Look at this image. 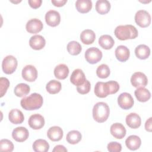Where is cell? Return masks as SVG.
<instances>
[{
  "instance_id": "6da1fadb",
  "label": "cell",
  "mask_w": 152,
  "mask_h": 152,
  "mask_svg": "<svg viewBox=\"0 0 152 152\" xmlns=\"http://www.w3.org/2000/svg\"><path fill=\"white\" fill-rule=\"evenodd\" d=\"M42 96L38 93H34L21 100V107L26 110H33L40 108L43 104Z\"/></svg>"
},
{
  "instance_id": "7a4b0ae2",
  "label": "cell",
  "mask_w": 152,
  "mask_h": 152,
  "mask_svg": "<svg viewBox=\"0 0 152 152\" xmlns=\"http://www.w3.org/2000/svg\"><path fill=\"white\" fill-rule=\"evenodd\" d=\"M115 36L121 40L135 39L138 34V32L135 27L131 24L118 26L114 31Z\"/></svg>"
},
{
  "instance_id": "3957f363",
  "label": "cell",
  "mask_w": 152,
  "mask_h": 152,
  "mask_svg": "<svg viewBox=\"0 0 152 152\" xmlns=\"http://www.w3.org/2000/svg\"><path fill=\"white\" fill-rule=\"evenodd\" d=\"M110 114L109 107L106 103L98 102L93 108V119L99 123L105 122Z\"/></svg>"
},
{
  "instance_id": "277c9868",
  "label": "cell",
  "mask_w": 152,
  "mask_h": 152,
  "mask_svg": "<svg viewBox=\"0 0 152 152\" xmlns=\"http://www.w3.org/2000/svg\"><path fill=\"white\" fill-rule=\"evenodd\" d=\"M17 60L14 56L8 55L2 61V68L5 74H11L17 69Z\"/></svg>"
},
{
  "instance_id": "5b68a950",
  "label": "cell",
  "mask_w": 152,
  "mask_h": 152,
  "mask_svg": "<svg viewBox=\"0 0 152 152\" xmlns=\"http://www.w3.org/2000/svg\"><path fill=\"white\" fill-rule=\"evenodd\" d=\"M84 56L87 62L91 64H94L101 60L102 52L99 49L91 47L86 50Z\"/></svg>"
},
{
  "instance_id": "8992f818",
  "label": "cell",
  "mask_w": 152,
  "mask_h": 152,
  "mask_svg": "<svg viewBox=\"0 0 152 152\" xmlns=\"http://www.w3.org/2000/svg\"><path fill=\"white\" fill-rule=\"evenodd\" d=\"M135 21L141 27H147L151 23V16L148 12L141 10L138 11L135 15Z\"/></svg>"
},
{
  "instance_id": "52a82bcc",
  "label": "cell",
  "mask_w": 152,
  "mask_h": 152,
  "mask_svg": "<svg viewBox=\"0 0 152 152\" xmlns=\"http://www.w3.org/2000/svg\"><path fill=\"white\" fill-rule=\"evenodd\" d=\"M131 83L134 87H144L147 85L148 79L144 73L136 72L131 76Z\"/></svg>"
},
{
  "instance_id": "ba28073f",
  "label": "cell",
  "mask_w": 152,
  "mask_h": 152,
  "mask_svg": "<svg viewBox=\"0 0 152 152\" xmlns=\"http://www.w3.org/2000/svg\"><path fill=\"white\" fill-rule=\"evenodd\" d=\"M119 106L123 109L127 110L131 109L134 103L132 96L128 93H122L118 97Z\"/></svg>"
},
{
  "instance_id": "9c48e42d",
  "label": "cell",
  "mask_w": 152,
  "mask_h": 152,
  "mask_svg": "<svg viewBox=\"0 0 152 152\" xmlns=\"http://www.w3.org/2000/svg\"><path fill=\"white\" fill-rule=\"evenodd\" d=\"M22 77L27 81H34L37 77V71L36 68L31 65H26L22 69Z\"/></svg>"
},
{
  "instance_id": "30bf717a",
  "label": "cell",
  "mask_w": 152,
  "mask_h": 152,
  "mask_svg": "<svg viewBox=\"0 0 152 152\" xmlns=\"http://www.w3.org/2000/svg\"><path fill=\"white\" fill-rule=\"evenodd\" d=\"M45 21L48 25L51 27H56L60 23V14L55 10H49L45 14Z\"/></svg>"
},
{
  "instance_id": "8fae6325",
  "label": "cell",
  "mask_w": 152,
  "mask_h": 152,
  "mask_svg": "<svg viewBox=\"0 0 152 152\" xmlns=\"http://www.w3.org/2000/svg\"><path fill=\"white\" fill-rule=\"evenodd\" d=\"M29 136V132L27 128L23 126H19L14 128L12 132V137L17 142H24Z\"/></svg>"
},
{
  "instance_id": "7c38bea8",
  "label": "cell",
  "mask_w": 152,
  "mask_h": 152,
  "mask_svg": "<svg viewBox=\"0 0 152 152\" xmlns=\"http://www.w3.org/2000/svg\"><path fill=\"white\" fill-rule=\"evenodd\" d=\"M43 27L42 22L37 18H32L28 20L26 24V30L31 34L37 33L40 32Z\"/></svg>"
},
{
  "instance_id": "4fadbf2b",
  "label": "cell",
  "mask_w": 152,
  "mask_h": 152,
  "mask_svg": "<svg viewBox=\"0 0 152 152\" xmlns=\"http://www.w3.org/2000/svg\"><path fill=\"white\" fill-rule=\"evenodd\" d=\"M28 123L31 128L33 129H40L45 125V119L40 114H33L30 116Z\"/></svg>"
},
{
  "instance_id": "5bb4252c",
  "label": "cell",
  "mask_w": 152,
  "mask_h": 152,
  "mask_svg": "<svg viewBox=\"0 0 152 152\" xmlns=\"http://www.w3.org/2000/svg\"><path fill=\"white\" fill-rule=\"evenodd\" d=\"M86 80L85 74L81 69H74L70 77V81L72 84L76 86L83 84Z\"/></svg>"
},
{
  "instance_id": "9a60e30c",
  "label": "cell",
  "mask_w": 152,
  "mask_h": 152,
  "mask_svg": "<svg viewBox=\"0 0 152 152\" xmlns=\"http://www.w3.org/2000/svg\"><path fill=\"white\" fill-rule=\"evenodd\" d=\"M110 131L111 134L117 139H122L126 135V129L121 123H115L110 126Z\"/></svg>"
},
{
  "instance_id": "2e32d148",
  "label": "cell",
  "mask_w": 152,
  "mask_h": 152,
  "mask_svg": "<svg viewBox=\"0 0 152 152\" xmlns=\"http://www.w3.org/2000/svg\"><path fill=\"white\" fill-rule=\"evenodd\" d=\"M45 45L46 40L41 35H34L31 37L29 40L30 46L34 50H40L45 47Z\"/></svg>"
},
{
  "instance_id": "e0dca14e",
  "label": "cell",
  "mask_w": 152,
  "mask_h": 152,
  "mask_svg": "<svg viewBox=\"0 0 152 152\" xmlns=\"http://www.w3.org/2000/svg\"><path fill=\"white\" fill-rule=\"evenodd\" d=\"M64 132L62 128L58 126L50 127L48 132L47 136L49 139L52 141H58L63 137Z\"/></svg>"
},
{
  "instance_id": "ac0fdd59",
  "label": "cell",
  "mask_w": 152,
  "mask_h": 152,
  "mask_svg": "<svg viewBox=\"0 0 152 152\" xmlns=\"http://www.w3.org/2000/svg\"><path fill=\"white\" fill-rule=\"evenodd\" d=\"M94 93L97 97L100 98H104L110 94L109 87L106 82H97L94 87Z\"/></svg>"
},
{
  "instance_id": "d6986e66",
  "label": "cell",
  "mask_w": 152,
  "mask_h": 152,
  "mask_svg": "<svg viewBox=\"0 0 152 152\" xmlns=\"http://www.w3.org/2000/svg\"><path fill=\"white\" fill-rule=\"evenodd\" d=\"M126 125L132 129L139 128L141 124L140 116L136 113H131L126 116L125 119Z\"/></svg>"
},
{
  "instance_id": "ffe728a7",
  "label": "cell",
  "mask_w": 152,
  "mask_h": 152,
  "mask_svg": "<svg viewBox=\"0 0 152 152\" xmlns=\"http://www.w3.org/2000/svg\"><path fill=\"white\" fill-rule=\"evenodd\" d=\"M115 56L116 59L120 62L126 61L130 55V52L129 49L124 45L118 46L115 49Z\"/></svg>"
},
{
  "instance_id": "44dd1931",
  "label": "cell",
  "mask_w": 152,
  "mask_h": 152,
  "mask_svg": "<svg viewBox=\"0 0 152 152\" xmlns=\"http://www.w3.org/2000/svg\"><path fill=\"white\" fill-rule=\"evenodd\" d=\"M10 121L14 124H20L24 120V116L23 112L17 109H12L8 114Z\"/></svg>"
},
{
  "instance_id": "7402d4cb",
  "label": "cell",
  "mask_w": 152,
  "mask_h": 152,
  "mask_svg": "<svg viewBox=\"0 0 152 152\" xmlns=\"http://www.w3.org/2000/svg\"><path fill=\"white\" fill-rule=\"evenodd\" d=\"M125 144L129 150H136L140 148L141 144V141L138 136L132 135L126 139Z\"/></svg>"
},
{
  "instance_id": "603a6c76",
  "label": "cell",
  "mask_w": 152,
  "mask_h": 152,
  "mask_svg": "<svg viewBox=\"0 0 152 152\" xmlns=\"http://www.w3.org/2000/svg\"><path fill=\"white\" fill-rule=\"evenodd\" d=\"M69 74V68L66 65L60 64L54 69V75L59 80L65 79Z\"/></svg>"
},
{
  "instance_id": "cb8c5ba5",
  "label": "cell",
  "mask_w": 152,
  "mask_h": 152,
  "mask_svg": "<svg viewBox=\"0 0 152 152\" xmlns=\"http://www.w3.org/2000/svg\"><path fill=\"white\" fill-rule=\"evenodd\" d=\"M96 39L94 32L90 29L83 30L80 34V40L85 45H90L93 43Z\"/></svg>"
},
{
  "instance_id": "d4e9b609",
  "label": "cell",
  "mask_w": 152,
  "mask_h": 152,
  "mask_svg": "<svg viewBox=\"0 0 152 152\" xmlns=\"http://www.w3.org/2000/svg\"><path fill=\"white\" fill-rule=\"evenodd\" d=\"M137 100L141 102H145L151 97V93L149 90L144 87H138L134 92Z\"/></svg>"
},
{
  "instance_id": "484cf974",
  "label": "cell",
  "mask_w": 152,
  "mask_h": 152,
  "mask_svg": "<svg viewBox=\"0 0 152 152\" xmlns=\"http://www.w3.org/2000/svg\"><path fill=\"white\" fill-rule=\"evenodd\" d=\"M75 7L80 13H87L92 8V2L90 0H77Z\"/></svg>"
},
{
  "instance_id": "4316f807",
  "label": "cell",
  "mask_w": 152,
  "mask_h": 152,
  "mask_svg": "<svg viewBox=\"0 0 152 152\" xmlns=\"http://www.w3.org/2000/svg\"><path fill=\"white\" fill-rule=\"evenodd\" d=\"M99 45L104 49H110L115 44V41L112 36L108 34H104L99 39Z\"/></svg>"
},
{
  "instance_id": "83f0119b",
  "label": "cell",
  "mask_w": 152,
  "mask_h": 152,
  "mask_svg": "<svg viewBox=\"0 0 152 152\" xmlns=\"http://www.w3.org/2000/svg\"><path fill=\"white\" fill-rule=\"evenodd\" d=\"M135 54L140 59H145L150 55V49L145 45H140L135 48Z\"/></svg>"
},
{
  "instance_id": "f1b7e54d",
  "label": "cell",
  "mask_w": 152,
  "mask_h": 152,
  "mask_svg": "<svg viewBox=\"0 0 152 152\" xmlns=\"http://www.w3.org/2000/svg\"><path fill=\"white\" fill-rule=\"evenodd\" d=\"M33 149L36 152H47L49 149V144L45 140L38 139L33 142Z\"/></svg>"
},
{
  "instance_id": "f546056e",
  "label": "cell",
  "mask_w": 152,
  "mask_h": 152,
  "mask_svg": "<svg viewBox=\"0 0 152 152\" xmlns=\"http://www.w3.org/2000/svg\"><path fill=\"white\" fill-rule=\"evenodd\" d=\"M110 9V4L107 0H98L96 3L97 12L102 15L107 14Z\"/></svg>"
},
{
  "instance_id": "4dcf8cb0",
  "label": "cell",
  "mask_w": 152,
  "mask_h": 152,
  "mask_svg": "<svg viewBox=\"0 0 152 152\" xmlns=\"http://www.w3.org/2000/svg\"><path fill=\"white\" fill-rule=\"evenodd\" d=\"M61 83L59 81L55 80H50L47 83L46 86V89L47 91L51 94L58 93L61 91Z\"/></svg>"
},
{
  "instance_id": "1f68e13d",
  "label": "cell",
  "mask_w": 152,
  "mask_h": 152,
  "mask_svg": "<svg viewBox=\"0 0 152 152\" xmlns=\"http://www.w3.org/2000/svg\"><path fill=\"white\" fill-rule=\"evenodd\" d=\"M30 88L28 85L25 83L18 84L14 88V94L17 97H21L28 94Z\"/></svg>"
},
{
  "instance_id": "d6a6232c",
  "label": "cell",
  "mask_w": 152,
  "mask_h": 152,
  "mask_svg": "<svg viewBox=\"0 0 152 152\" xmlns=\"http://www.w3.org/2000/svg\"><path fill=\"white\" fill-rule=\"evenodd\" d=\"M81 134L78 131L72 130L67 134L66 140L71 144H76L81 141Z\"/></svg>"
},
{
  "instance_id": "836d02e7",
  "label": "cell",
  "mask_w": 152,
  "mask_h": 152,
  "mask_svg": "<svg viewBox=\"0 0 152 152\" xmlns=\"http://www.w3.org/2000/svg\"><path fill=\"white\" fill-rule=\"evenodd\" d=\"M81 45L76 41L69 42L67 45V50L71 55H77L81 52Z\"/></svg>"
},
{
  "instance_id": "e575fe53",
  "label": "cell",
  "mask_w": 152,
  "mask_h": 152,
  "mask_svg": "<svg viewBox=\"0 0 152 152\" xmlns=\"http://www.w3.org/2000/svg\"><path fill=\"white\" fill-rule=\"evenodd\" d=\"M109 67L106 64H102L99 65L96 69V74L100 78H106L110 75Z\"/></svg>"
},
{
  "instance_id": "d590c367",
  "label": "cell",
  "mask_w": 152,
  "mask_h": 152,
  "mask_svg": "<svg viewBox=\"0 0 152 152\" xmlns=\"http://www.w3.org/2000/svg\"><path fill=\"white\" fill-rule=\"evenodd\" d=\"M12 142L7 139H2L0 141V151L11 152L14 150Z\"/></svg>"
},
{
  "instance_id": "8d00e7d4",
  "label": "cell",
  "mask_w": 152,
  "mask_h": 152,
  "mask_svg": "<svg viewBox=\"0 0 152 152\" xmlns=\"http://www.w3.org/2000/svg\"><path fill=\"white\" fill-rule=\"evenodd\" d=\"M10 86V81L5 77H1L0 78V90H1V96L2 97L6 93L8 88Z\"/></svg>"
},
{
  "instance_id": "74e56055",
  "label": "cell",
  "mask_w": 152,
  "mask_h": 152,
  "mask_svg": "<svg viewBox=\"0 0 152 152\" xmlns=\"http://www.w3.org/2000/svg\"><path fill=\"white\" fill-rule=\"evenodd\" d=\"M90 88H91L90 83L87 80H86L85 83L83 84L77 86V91L81 94H85L88 93L90 90Z\"/></svg>"
},
{
  "instance_id": "f35d334b",
  "label": "cell",
  "mask_w": 152,
  "mask_h": 152,
  "mask_svg": "<svg viewBox=\"0 0 152 152\" xmlns=\"http://www.w3.org/2000/svg\"><path fill=\"white\" fill-rule=\"evenodd\" d=\"M107 150L110 152H120L122 150V145L120 143L115 141L109 142L107 146Z\"/></svg>"
},
{
  "instance_id": "ab89813d",
  "label": "cell",
  "mask_w": 152,
  "mask_h": 152,
  "mask_svg": "<svg viewBox=\"0 0 152 152\" xmlns=\"http://www.w3.org/2000/svg\"><path fill=\"white\" fill-rule=\"evenodd\" d=\"M109 90V94H112L117 93L119 89V85L118 82L115 81H109L106 82Z\"/></svg>"
},
{
  "instance_id": "60d3db41",
  "label": "cell",
  "mask_w": 152,
  "mask_h": 152,
  "mask_svg": "<svg viewBox=\"0 0 152 152\" xmlns=\"http://www.w3.org/2000/svg\"><path fill=\"white\" fill-rule=\"evenodd\" d=\"M28 2L31 8L34 9H36L40 7L42 1V0H28Z\"/></svg>"
},
{
  "instance_id": "b9f144b4",
  "label": "cell",
  "mask_w": 152,
  "mask_h": 152,
  "mask_svg": "<svg viewBox=\"0 0 152 152\" xmlns=\"http://www.w3.org/2000/svg\"><path fill=\"white\" fill-rule=\"evenodd\" d=\"M67 0H52L51 2L53 4V5L60 7L64 6L65 3H66Z\"/></svg>"
},
{
  "instance_id": "7bdbcfd3",
  "label": "cell",
  "mask_w": 152,
  "mask_h": 152,
  "mask_svg": "<svg viewBox=\"0 0 152 152\" xmlns=\"http://www.w3.org/2000/svg\"><path fill=\"white\" fill-rule=\"evenodd\" d=\"M151 119L152 118L150 117L149 119H148L145 124V130L148 131V132H151V129H152V122H151Z\"/></svg>"
},
{
  "instance_id": "ee69618b",
  "label": "cell",
  "mask_w": 152,
  "mask_h": 152,
  "mask_svg": "<svg viewBox=\"0 0 152 152\" xmlns=\"http://www.w3.org/2000/svg\"><path fill=\"white\" fill-rule=\"evenodd\" d=\"M53 152H62V151H67V149L62 145H56L53 150Z\"/></svg>"
}]
</instances>
